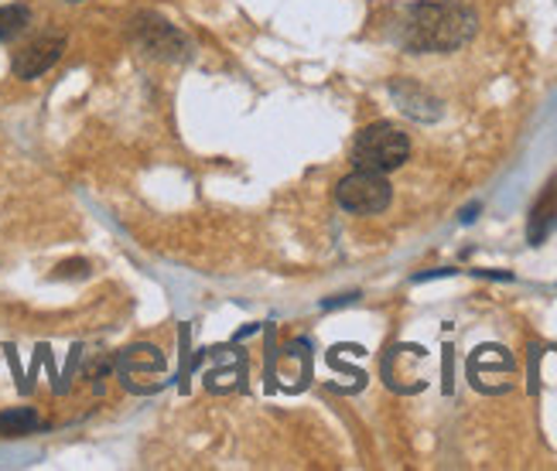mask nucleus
Returning a JSON list of instances; mask_svg holds the SVG:
<instances>
[{
    "label": "nucleus",
    "mask_w": 557,
    "mask_h": 471,
    "mask_svg": "<svg viewBox=\"0 0 557 471\" xmlns=\"http://www.w3.org/2000/svg\"><path fill=\"white\" fill-rule=\"evenodd\" d=\"M475 35V14L462 4H414L407 11L400 41L410 52H455Z\"/></svg>",
    "instance_id": "nucleus-1"
},
{
    "label": "nucleus",
    "mask_w": 557,
    "mask_h": 471,
    "mask_svg": "<svg viewBox=\"0 0 557 471\" xmlns=\"http://www.w3.org/2000/svg\"><path fill=\"white\" fill-rule=\"evenodd\" d=\"M410 158V140L394 123H370L352 140V164L376 175H391Z\"/></svg>",
    "instance_id": "nucleus-2"
},
{
    "label": "nucleus",
    "mask_w": 557,
    "mask_h": 471,
    "mask_svg": "<svg viewBox=\"0 0 557 471\" xmlns=\"http://www.w3.org/2000/svg\"><path fill=\"white\" fill-rule=\"evenodd\" d=\"M391 198H394L391 182H386V175H376V171L356 168L352 175H346L335 185V202L352 215H380L391 206Z\"/></svg>",
    "instance_id": "nucleus-3"
},
{
    "label": "nucleus",
    "mask_w": 557,
    "mask_h": 471,
    "mask_svg": "<svg viewBox=\"0 0 557 471\" xmlns=\"http://www.w3.org/2000/svg\"><path fill=\"white\" fill-rule=\"evenodd\" d=\"M62 55H65V35H45V38H35L32 45H24L21 52H14L11 72H14V79L32 83L45 76Z\"/></svg>",
    "instance_id": "nucleus-4"
},
{
    "label": "nucleus",
    "mask_w": 557,
    "mask_h": 471,
    "mask_svg": "<svg viewBox=\"0 0 557 471\" xmlns=\"http://www.w3.org/2000/svg\"><path fill=\"white\" fill-rule=\"evenodd\" d=\"M137 41L148 55L154 59H185V38L172 28V24H164L161 17H137Z\"/></svg>",
    "instance_id": "nucleus-5"
},
{
    "label": "nucleus",
    "mask_w": 557,
    "mask_h": 471,
    "mask_svg": "<svg viewBox=\"0 0 557 471\" xmlns=\"http://www.w3.org/2000/svg\"><path fill=\"white\" fill-rule=\"evenodd\" d=\"M391 96L397 99V107L407 113V116H414V120H438L442 116V103L434 99L424 86L418 83H410V79H394L391 83Z\"/></svg>",
    "instance_id": "nucleus-6"
},
{
    "label": "nucleus",
    "mask_w": 557,
    "mask_h": 471,
    "mask_svg": "<svg viewBox=\"0 0 557 471\" xmlns=\"http://www.w3.org/2000/svg\"><path fill=\"white\" fill-rule=\"evenodd\" d=\"M554 230H557V178L544 188V195L537 198V206L530 209L527 239L534 243V246H541Z\"/></svg>",
    "instance_id": "nucleus-7"
},
{
    "label": "nucleus",
    "mask_w": 557,
    "mask_h": 471,
    "mask_svg": "<svg viewBox=\"0 0 557 471\" xmlns=\"http://www.w3.org/2000/svg\"><path fill=\"white\" fill-rule=\"evenodd\" d=\"M41 427V417L32 407H14L0 413V437H28Z\"/></svg>",
    "instance_id": "nucleus-8"
},
{
    "label": "nucleus",
    "mask_w": 557,
    "mask_h": 471,
    "mask_svg": "<svg viewBox=\"0 0 557 471\" xmlns=\"http://www.w3.org/2000/svg\"><path fill=\"white\" fill-rule=\"evenodd\" d=\"M32 24V8L28 4H4L0 8V41L17 38Z\"/></svg>",
    "instance_id": "nucleus-9"
},
{
    "label": "nucleus",
    "mask_w": 557,
    "mask_h": 471,
    "mask_svg": "<svg viewBox=\"0 0 557 471\" xmlns=\"http://www.w3.org/2000/svg\"><path fill=\"white\" fill-rule=\"evenodd\" d=\"M92 274V267H89V260H65V263H59L55 267V281H86Z\"/></svg>",
    "instance_id": "nucleus-10"
},
{
    "label": "nucleus",
    "mask_w": 557,
    "mask_h": 471,
    "mask_svg": "<svg viewBox=\"0 0 557 471\" xmlns=\"http://www.w3.org/2000/svg\"><path fill=\"white\" fill-rule=\"evenodd\" d=\"M475 212H479V202H472V206L462 212V222H472V219H475Z\"/></svg>",
    "instance_id": "nucleus-11"
},
{
    "label": "nucleus",
    "mask_w": 557,
    "mask_h": 471,
    "mask_svg": "<svg viewBox=\"0 0 557 471\" xmlns=\"http://www.w3.org/2000/svg\"><path fill=\"white\" fill-rule=\"evenodd\" d=\"M69 4H79V0H69Z\"/></svg>",
    "instance_id": "nucleus-12"
}]
</instances>
